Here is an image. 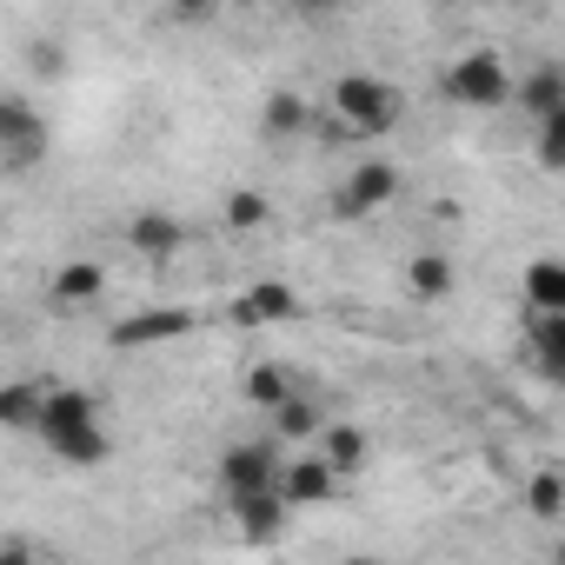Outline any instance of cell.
Segmentation results:
<instances>
[{
  "label": "cell",
  "mask_w": 565,
  "mask_h": 565,
  "mask_svg": "<svg viewBox=\"0 0 565 565\" xmlns=\"http://www.w3.org/2000/svg\"><path fill=\"white\" fill-rule=\"evenodd\" d=\"M399 120H406V94L386 74H340L320 107V134L340 140H386Z\"/></svg>",
  "instance_id": "1"
},
{
  "label": "cell",
  "mask_w": 565,
  "mask_h": 565,
  "mask_svg": "<svg viewBox=\"0 0 565 565\" xmlns=\"http://www.w3.org/2000/svg\"><path fill=\"white\" fill-rule=\"evenodd\" d=\"M439 87H446L452 107H472V114H499V107H512V94H519L505 54H492V47H466V54H452L446 74H439Z\"/></svg>",
  "instance_id": "2"
},
{
  "label": "cell",
  "mask_w": 565,
  "mask_h": 565,
  "mask_svg": "<svg viewBox=\"0 0 565 565\" xmlns=\"http://www.w3.org/2000/svg\"><path fill=\"white\" fill-rule=\"evenodd\" d=\"M279 479H287V459H279V439L259 433V439H233L213 466V486L220 499H259V492H279Z\"/></svg>",
  "instance_id": "3"
},
{
  "label": "cell",
  "mask_w": 565,
  "mask_h": 565,
  "mask_svg": "<svg viewBox=\"0 0 565 565\" xmlns=\"http://www.w3.org/2000/svg\"><path fill=\"white\" fill-rule=\"evenodd\" d=\"M399 200V167L393 160H353L347 167V180L333 186V220H373V213H386Z\"/></svg>",
  "instance_id": "4"
},
{
  "label": "cell",
  "mask_w": 565,
  "mask_h": 565,
  "mask_svg": "<svg viewBox=\"0 0 565 565\" xmlns=\"http://www.w3.org/2000/svg\"><path fill=\"white\" fill-rule=\"evenodd\" d=\"M47 147H54V127L34 114V100L0 94V160H8V173H34Z\"/></svg>",
  "instance_id": "5"
},
{
  "label": "cell",
  "mask_w": 565,
  "mask_h": 565,
  "mask_svg": "<svg viewBox=\"0 0 565 565\" xmlns=\"http://www.w3.org/2000/svg\"><path fill=\"white\" fill-rule=\"evenodd\" d=\"M333 492H340V472H333V466L320 459V446H313V452H294V459H287V479H279V499H287L294 512H300V505H327Z\"/></svg>",
  "instance_id": "6"
},
{
  "label": "cell",
  "mask_w": 565,
  "mask_h": 565,
  "mask_svg": "<svg viewBox=\"0 0 565 565\" xmlns=\"http://www.w3.org/2000/svg\"><path fill=\"white\" fill-rule=\"evenodd\" d=\"M226 512H233V525H239V539H246V545H279V539H287V519H294V505L279 499V492L233 499Z\"/></svg>",
  "instance_id": "7"
},
{
  "label": "cell",
  "mask_w": 565,
  "mask_h": 565,
  "mask_svg": "<svg viewBox=\"0 0 565 565\" xmlns=\"http://www.w3.org/2000/svg\"><path fill=\"white\" fill-rule=\"evenodd\" d=\"M127 246L140 253V259H153V266H167L180 246H186V226L173 220V213H160V206H140L134 220H127Z\"/></svg>",
  "instance_id": "8"
},
{
  "label": "cell",
  "mask_w": 565,
  "mask_h": 565,
  "mask_svg": "<svg viewBox=\"0 0 565 565\" xmlns=\"http://www.w3.org/2000/svg\"><path fill=\"white\" fill-rule=\"evenodd\" d=\"M81 426H107V413H100V399L87 393V386H47V413H41V439H54V433H81Z\"/></svg>",
  "instance_id": "9"
},
{
  "label": "cell",
  "mask_w": 565,
  "mask_h": 565,
  "mask_svg": "<svg viewBox=\"0 0 565 565\" xmlns=\"http://www.w3.org/2000/svg\"><path fill=\"white\" fill-rule=\"evenodd\" d=\"M47 300H54V307H67V313H81V307L107 300V266H100V259H67V266H54Z\"/></svg>",
  "instance_id": "10"
},
{
  "label": "cell",
  "mask_w": 565,
  "mask_h": 565,
  "mask_svg": "<svg viewBox=\"0 0 565 565\" xmlns=\"http://www.w3.org/2000/svg\"><path fill=\"white\" fill-rule=\"evenodd\" d=\"M320 127V107L307 100V94H294V87H273L266 94V107H259V134L266 140H300V134H313Z\"/></svg>",
  "instance_id": "11"
},
{
  "label": "cell",
  "mask_w": 565,
  "mask_h": 565,
  "mask_svg": "<svg viewBox=\"0 0 565 565\" xmlns=\"http://www.w3.org/2000/svg\"><path fill=\"white\" fill-rule=\"evenodd\" d=\"M519 114H525V127H539V120H558L565 114V67L558 61H539L525 81H519Z\"/></svg>",
  "instance_id": "12"
},
{
  "label": "cell",
  "mask_w": 565,
  "mask_h": 565,
  "mask_svg": "<svg viewBox=\"0 0 565 565\" xmlns=\"http://www.w3.org/2000/svg\"><path fill=\"white\" fill-rule=\"evenodd\" d=\"M327 426H333V419H327V406H320L313 393H300V399H287V406H279V413L266 419V433H273L279 446H307V452L320 446V433H327Z\"/></svg>",
  "instance_id": "13"
},
{
  "label": "cell",
  "mask_w": 565,
  "mask_h": 565,
  "mask_svg": "<svg viewBox=\"0 0 565 565\" xmlns=\"http://www.w3.org/2000/svg\"><path fill=\"white\" fill-rule=\"evenodd\" d=\"M294 313H300V300H294V287H279V279H259V287H246L233 300V327H279Z\"/></svg>",
  "instance_id": "14"
},
{
  "label": "cell",
  "mask_w": 565,
  "mask_h": 565,
  "mask_svg": "<svg viewBox=\"0 0 565 565\" xmlns=\"http://www.w3.org/2000/svg\"><path fill=\"white\" fill-rule=\"evenodd\" d=\"M47 386H54V380H8V386H0V426H8V433H34V439H41Z\"/></svg>",
  "instance_id": "15"
},
{
  "label": "cell",
  "mask_w": 565,
  "mask_h": 565,
  "mask_svg": "<svg viewBox=\"0 0 565 565\" xmlns=\"http://www.w3.org/2000/svg\"><path fill=\"white\" fill-rule=\"evenodd\" d=\"M193 333V313L186 307H153V313H134L114 327V347H153V340H180Z\"/></svg>",
  "instance_id": "16"
},
{
  "label": "cell",
  "mask_w": 565,
  "mask_h": 565,
  "mask_svg": "<svg viewBox=\"0 0 565 565\" xmlns=\"http://www.w3.org/2000/svg\"><path fill=\"white\" fill-rule=\"evenodd\" d=\"M525 353L545 380H565V313H525Z\"/></svg>",
  "instance_id": "17"
},
{
  "label": "cell",
  "mask_w": 565,
  "mask_h": 565,
  "mask_svg": "<svg viewBox=\"0 0 565 565\" xmlns=\"http://www.w3.org/2000/svg\"><path fill=\"white\" fill-rule=\"evenodd\" d=\"M519 294H525V313H565V259H532L519 273Z\"/></svg>",
  "instance_id": "18"
},
{
  "label": "cell",
  "mask_w": 565,
  "mask_h": 565,
  "mask_svg": "<svg viewBox=\"0 0 565 565\" xmlns=\"http://www.w3.org/2000/svg\"><path fill=\"white\" fill-rule=\"evenodd\" d=\"M320 459H327L340 479H353V472L373 459V439H366V426H353V419H333V426L320 433Z\"/></svg>",
  "instance_id": "19"
},
{
  "label": "cell",
  "mask_w": 565,
  "mask_h": 565,
  "mask_svg": "<svg viewBox=\"0 0 565 565\" xmlns=\"http://www.w3.org/2000/svg\"><path fill=\"white\" fill-rule=\"evenodd\" d=\"M246 399L273 419L287 399H300V386H294V366H279V360H259V366H246Z\"/></svg>",
  "instance_id": "20"
},
{
  "label": "cell",
  "mask_w": 565,
  "mask_h": 565,
  "mask_svg": "<svg viewBox=\"0 0 565 565\" xmlns=\"http://www.w3.org/2000/svg\"><path fill=\"white\" fill-rule=\"evenodd\" d=\"M61 466H107V452H114V433L107 426H81V433H54V439H41Z\"/></svg>",
  "instance_id": "21"
},
{
  "label": "cell",
  "mask_w": 565,
  "mask_h": 565,
  "mask_svg": "<svg viewBox=\"0 0 565 565\" xmlns=\"http://www.w3.org/2000/svg\"><path fill=\"white\" fill-rule=\"evenodd\" d=\"M519 499H525V512H532L539 525H558V519H565V472H558V466H539Z\"/></svg>",
  "instance_id": "22"
},
{
  "label": "cell",
  "mask_w": 565,
  "mask_h": 565,
  "mask_svg": "<svg viewBox=\"0 0 565 565\" xmlns=\"http://www.w3.org/2000/svg\"><path fill=\"white\" fill-rule=\"evenodd\" d=\"M406 287H413V300H446L452 294V259L446 253H413L406 259Z\"/></svg>",
  "instance_id": "23"
},
{
  "label": "cell",
  "mask_w": 565,
  "mask_h": 565,
  "mask_svg": "<svg viewBox=\"0 0 565 565\" xmlns=\"http://www.w3.org/2000/svg\"><path fill=\"white\" fill-rule=\"evenodd\" d=\"M273 220V200L259 193V186H239V193H226V226L233 233H259Z\"/></svg>",
  "instance_id": "24"
},
{
  "label": "cell",
  "mask_w": 565,
  "mask_h": 565,
  "mask_svg": "<svg viewBox=\"0 0 565 565\" xmlns=\"http://www.w3.org/2000/svg\"><path fill=\"white\" fill-rule=\"evenodd\" d=\"M532 160H539L545 173H565V114L532 127Z\"/></svg>",
  "instance_id": "25"
},
{
  "label": "cell",
  "mask_w": 565,
  "mask_h": 565,
  "mask_svg": "<svg viewBox=\"0 0 565 565\" xmlns=\"http://www.w3.org/2000/svg\"><path fill=\"white\" fill-rule=\"evenodd\" d=\"M0 565H34V545H28V539L14 532L8 545H0Z\"/></svg>",
  "instance_id": "26"
},
{
  "label": "cell",
  "mask_w": 565,
  "mask_h": 565,
  "mask_svg": "<svg viewBox=\"0 0 565 565\" xmlns=\"http://www.w3.org/2000/svg\"><path fill=\"white\" fill-rule=\"evenodd\" d=\"M552 565H565V532H558V539H552Z\"/></svg>",
  "instance_id": "27"
},
{
  "label": "cell",
  "mask_w": 565,
  "mask_h": 565,
  "mask_svg": "<svg viewBox=\"0 0 565 565\" xmlns=\"http://www.w3.org/2000/svg\"><path fill=\"white\" fill-rule=\"evenodd\" d=\"M347 565H386V558H366V552H360V558H347Z\"/></svg>",
  "instance_id": "28"
}]
</instances>
